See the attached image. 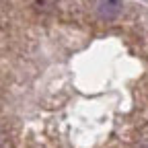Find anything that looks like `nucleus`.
Returning a JSON list of instances; mask_svg holds the SVG:
<instances>
[{
	"label": "nucleus",
	"mask_w": 148,
	"mask_h": 148,
	"mask_svg": "<svg viewBox=\"0 0 148 148\" xmlns=\"http://www.w3.org/2000/svg\"><path fill=\"white\" fill-rule=\"evenodd\" d=\"M121 10V2L119 0H99L97 4V12L103 18H115Z\"/></svg>",
	"instance_id": "nucleus-1"
},
{
	"label": "nucleus",
	"mask_w": 148,
	"mask_h": 148,
	"mask_svg": "<svg viewBox=\"0 0 148 148\" xmlns=\"http://www.w3.org/2000/svg\"><path fill=\"white\" fill-rule=\"evenodd\" d=\"M142 148H148V144H146V146H142Z\"/></svg>",
	"instance_id": "nucleus-2"
}]
</instances>
